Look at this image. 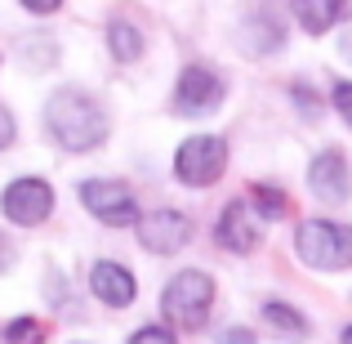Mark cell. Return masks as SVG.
I'll list each match as a JSON object with an SVG mask.
<instances>
[{
  "instance_id": "277c9868",
  "label": "cell",
  "mask_w": 352,
  "mask_h": 344,
  "mask_svg": "<svg viewBox=\"0 0 352 344\" xmlns=\"http://www.w3.org/2000/svg\"><path fill=\"white\" fill-rule=\"evenodd\" d=\"M223 170H228V143L219 134H192L174 152V174L188 188H210L223 179Z\"/></svg>"
},
{
  "instance_id": "8992f818",
  "label": "cell",
  "mask_w": 352,
  "mask_h": 344,
  "mask_svg": "<svg viewBox=\"0 0 352 344\" xmlns=\"http://www.w3.org/2000/svg\"><path fill=\"white\" fill-rule=\"evenodd\" d=\"M0 210H5V219L9 224H18V228H36V224H45V219L54 215V188L45 179H14L5 192H0Z\"/></svg>"
},
{
  "instance_id": "d6986e66",
  "label": "cell",
  "mask_w": 352,
  "mask_h": 344,
  "mask_svg": "<svg viewBox=\"0 0 352 344\" xmlns=\"http://www.w3.org/2000/svg\"><path fill=\"white\" fill-rule=\"evenodd\" d=\"M335 112L352 125V81H339L335 85Z\"/></svg>"
},
{
  "instance_id": "5bb4252c",
  "label": "cell",
  "mask_w": 352,
  "mask_h": 344,
  "mask_svg": "<svg viewBox=\"0 0 352 344\" xmlns=\"http://www.w3.org/2000/svg\"><path fill=\"white\" fill-rule=\"evenodd\" d=\"M107 50H112L116 63H134L143 54V36H138L134 23H112L107 27Z\"/></svg>"
},
{
  "instance_id": "ffe728a7",
  "label": "cell",
  "mask_w": 352,
  "mask_h": 344,
  "mask_svg": "<svg viewBox=\"0 0 352 344\" xmlns=\"http://www.w3.org/2000/svg\"><path fill=\"white\" fill-rule=\"evenodd\" d=\"M223 344H254V331H245V327H228V331H223Z\"/></svg>"
},
{
  "instance_id": "3957f363",
  "label": "cell",
  "mask_w": 352,
  "mask_h": 344,
  "mask_svg": "<svg viewBox=\"0 0 352 344\" xmlns=\"http://www.w3.org/2000/svg\"><path fill=\"white\" fill-rule=\"evenodd\" d=\"M294 250L308 268H321V273H335V268L352 264V224H335V219H308L299 224V237H294Z\"/></svg>"
},
{
  "instance_id": "7a4b0ae2",
  "label": "cell",
  "mask_w": 352,
  "mask_h": 344,
  "mask_svg": "<svg viewBox=\"0 0 352 344\" xmlns=\"http://www.w3.org/2000/svg\"><path fill=\"white\" fill-rule=\"evenodd\" d=\"M210 304H214V277L201 268H183L170 277V286L161 291V313L179 331H201L210 322Z\"/></svg>"
},
{
  "instance_id": "4fadbf2b",
  "label": "cell",
  "mask_w": 352,
  "mask_h": 344,
  "mask_svg": "<svg viewBox=\"0 0 352 344\" xmlns=\"http://www.w3.org/2000/svg\"><path fill=\"white\" fill-rule=\"evenodd\" d=\"M263 322L276 331V336H285V340H303V336H308V318L294 313L290 304H281V300H267L263 304Z\"/></svg>"
},
{
  "instance_id": "d4e9b609",
  "label": "cell",
  "mask_w": 352,
  "mask_h": 344,
  "mask_svg": "<svg viewBox=\"0 0 352 344\" xmlns=\"http://www.w3.org/2000/svg\"><path fill=\"white\" fill-rule=\"evenodd\" d=\"M344 344H352V327H344Z\"/></svg>"
},
{
  "instance_id": "e0dca14e",
  "label": "cell",
  "mask_w": 352,
  "mask_h": 344,
  "mask_svg": "<svg viewBox=\"0 0 352 344\" xmlns=\"http://www.w3.org/2000/svg\"><path fill=\"white\" fill-rule=\"evenodd\" d=\"M129 344H179V340H174V331H165V327H138L134 336H129Z\"/></svg>"
},
{
  "instance_id": "ba28073f",
  "label": "cell",
  "mask_w": 352,
  "mask_h": 344,
  "mask_svg": "<svg viewBox=\"0 0 352 344\" xmlns=\"http://www.w3.org/2000/svg\"><path fill=\"white\" fill-rule=\"evenodd\" d=\"M188 237H192V219L179 215V210H152V215L138 219V241L152 255H174V250L188 246Z\"/></svg>"
},
{
  "instance_id": "30bf717a",
  "label": "cell",
  "mask_w": 352,
  "mask_h": 344,
  "mask_svg": "<svg viewBox=\"0 0 352 344\" xmlns=\"http://www.w3.org/2000/svg\"><path fill=\"white\" fill-rule=\"evenodd\" d=\"M219 246L232 250V255H250L258 246V219H254V206L250 201H228V210L219 215Z\"/></svg>"
},
{
  "instance_id": "5b68a950",
  "label": "cell",
  "mask_w": 352,
  "mask_h": 344,
  "mask_svg": "<svg viewBox=\"0 0 352 344\" xmlns=\"http://www.w3.org/2000/svg\"><path fill=\"white\" fill-rule=\"evenodd\" d=\"M80 201H85V210L107 228L138 224V197H134V188L120 183V179H85L80 183Z\"/></svg>"
},
{
  "instance_id": "603a6c76",
  "label": "cell",
  "mask_w": 352,
  "mask_h": 344,
  "mask_svg": "<svg viewBox=\"0 0 352 344\" xmlns=\"http://www.w3.org/2000/svg\"><path fill=\"white\" fill-rule=\"evenodd\" d=\"M9 143H14V117L0 108V148H9Z\"/></svg>"
},
{
  "instance_id": "7c38bea8",
  "label": "cell",
  "mask_w": 352,
  "mask_h": 344,
  "mask_svg": "<svg viewBox=\"0 0 352 344\" xmlns=\"http://www.w3.org/2000/svg\"><path fill=\"white\" fill-rule=\"evenodd\" d=\"M290 9L308 36H326L344 14V0H290Z\"/></svg>"
},
{
  "instance_id": "8fae6325",
  "label": "cell",
  "mask_w": 352,
  "mask_h": 344,
  "mask_svg": "<svg viewBox=\"0 0 352 344\" xmlns=\"http://www.w3.org/2000/svg\"><path fill=\"white\" fill-rule=\"evenodd\" d=\"M89 291H94L107 309H125V304H134L138 282H134V273H129L125 264H116V259H98V264L89 268Z\"/></svg>"
},
{
  "instance_id": "44dd1931",
  "label": "cell",
  "mask_w": 352,
  "mask_h": 344,
  "mask_svg": "<svg viewBox=\"0 0 352 344\" xmlns=\"http://www.w3.org/2000/svg\"><path fill=\"white\" fill-rule=\"evenodd\" d=\"M14 259H18V250H14V241H9V237H5V232H0V273H5V268H9V264H14Z\"/></svg>"
},
{
  "instance_id": "ac0fdd59",
  "label": "cell",
  "mask_w": 352,
  "mask_h": 344,
  "mask_svg": "<svg viewBox=\"0 0 352 344\" xmlns=\"http://www.w3.org/2000/svg\"><path fill=\"white\" fill-rule=\"evenodd\" d=\"M294 103H299V112H303V117H312V121L321 117V99L312 94L308 85H294Z\"/></svg>"
},
{
  "instance_id": "2e32d148",
  "label": "cell",
  "mask_w": 352,
  "mask_h": 344,
  "mask_svg": "<svg viewBox=\"0 0 352 344\" xmlns=\"http://www.w3.org/2000/svg\"><path fill=\"white\" fill-rule=\"evenodd\" d=\"M5 344H45V322H36V318L5 322Z\"/></svg>"
},
{
  "instance_id": "7402d4cb",
  "label": "cell",
  "mask_w": 352,
  "mask_h": 344,
  "mask_svg": "<svg viewBox=\"0 0 352 344\" xmlns=\"http://www.w3.org/2000/svg\"><path fill=\"white\" fill-rule=\"evenodd\" d=\"M58 5H63V0H23V9H27V14H54Z\"/></svg>"
},
{
  "instance_id": "cb8c5ba5",
  "label": "cell",
  "mask_w": 352,
  "mask_h": 344,
  "mask_svg": "<svg viewBox=\"0 0 352 344\" xmlns=\"http://www.w3.org/2000/svg\"><path fill=\"white\" fill-rule=\"evenodd\" d=\"M339 50H344V59L352 63V14H348V23H344V32H339Z\"/></svg>"
},
{
  "instance_id": "9c48e42d",
  "label": "cell",
  "mask_w": 352,
  "mask_h": 344,
  "mask_svg": "<svg viewBox=\"0 0 352 344\" xmlns=\"http://www.w3.org/2000/svg\"><path fill=\"white\" fill-rule=\"evenodd\" d=\"M308 188L317 192L326 206H344L348 192H352V179H348V161L344 152H335V148H326V152L312 156L308 165Z\"/></svg>"
},
{
  "instance_id": "6da1fadb",
  "label": "cell",
  "mask_w": 352,
  "mask_h": 344,
  "mask_svg": "<svg viewBox=\"0 0 352 344\" xmlns=\"http://www.w3.org/2000/svg\"><path fill=\"white\" fill-rule=\"evenodd\" d=\"M45 130L67 152H89L107 139V112L80 90H58L45 103Z\"/></svg>"
},
{
  "instance_id": "9a60e30c",
  "label": "cell",
  "mask_w": 352,
  "mask_h": 344,
  "mask_svg": "<svg viewBox=\"0 0 352 344\" xmlns=\"http://www.w3.org/2000/svg\"><path fill=\"white\" fill-rule=\"evenodd\" d=\"M250 206H254L263 219H285V215H290V201H285V192L272 188V183H254V188H250Z\"/></svg>"
},
{
  "instance_id": "52a82bcc",
  "label": "cell",
  "mask_w": 352,
  "mask_h": 344,
  "mask_svg": "<svg viewBox=\"0 0 352 344\" xmlns=\"http://www.w3.org/2000/svg\"><path fill=\"white\" fill-rule=\"evenodd\" d=\"M223 103V81L214 77L210 68H188L174 85V112L183 117H206Z\"/></svg>"
}]
</instances>
